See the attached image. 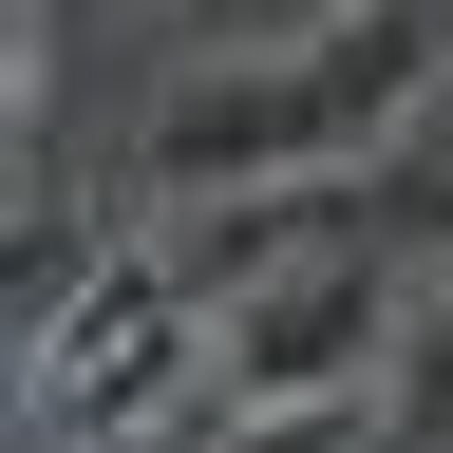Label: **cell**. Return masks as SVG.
I'll list each match as a JSON object with an SVG mask.
<instances>
[{"mask_svg": "<svg viewBox=\"0 0 453 453\" xmlns=\"http://www.w3.org/2000/svg\"><path fill=\"white\" fill-rule=\"evenodd\" d=\"M453 76V0H359L303 38H226V76L151 113V189L170 208H246V189H340L359 151L416 133V95Z\"/></svg>", "mask_w": 453, "mask_h": 453, "instance_id": "obj_1", "label": "cell"}, {"mask_svg": "<svg viewBox=\"0 0 453 453\" xmlns=\"http://www.w3.org/2000/svg\"><path fill=\"white\" fill-rule=\"evenodd\" d=\"M396 283L359 226H321V246H265L246 265V303L208 321V416L226 434H303V416H378V378H396Z\"/></svg>", "mask_w": 453, "mask_h": 453, "instance_id": "obj_2", "label": "cell"}, {"mask_svg": "<svg viewBox=\"0 0 453 453\" xmlns=\"http://www.w3.org/2000/svg\"><path fill=\"white\" fill-rule=\"evenodd\" d=\"M208 283L189 246H95L57 303L19 321V416L38 434H151V416H208Z\"/></svg>", "mask_w": 453, "mask_h": 453, "instance_id": "obj_3", "label": "cell"}, {"mask_svg": "<svg viewBox=\"0 0 453 453\" xmlns=\"http://www.w3.org/2000/svg\"><path fill=\"white\" fill-rule=\"evenodd\" d=\"M378 434H453V265L396 303V378H378Z\"/></svg>", "mask_w": 453, "mask_h": 453, "instance_id": "obj_4", "label": "cell"}, {"mask_svg": "<svg viewBox=\"0 0 453 453\" xmlns=\"http://www.w3.org/2000/svg\"><path fill=\"white\" fill-rule=\"evenodd\" d=\"M189 19H208V38H303L321 0H189Z\"/></svg>", "mask_w": 453, "mask_h": 453, "instance_id": "obj_5", "label": "cell"}]
</instances>
